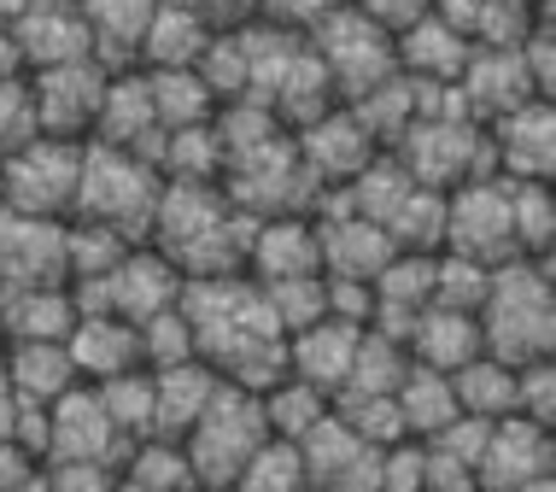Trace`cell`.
I'll return each instance as SVG.
<instances>
[{
	"mask_svg": "<svg viewBox=\"0 0 556 492\" xmlns=\"http://www.w3.org/2000/svg\"><path fill=\"white\" fill-rule=\"evenodd\" d=\"M147 164L159 171V182H223V141L212 124L159 129Z\"/></svg>",
	"mask_w": 556,
	"mask_h": 492,
	"instance_id": "32",
	"label": "cell"
},
{
	"mask_svg": "<svg viewBox=\"0 0 556 492\" xmlns=\"http://www.w3.org/2000/svg\"><path fill=\"white\" fill-rule=\"evenodd\" d=\"M88 24V53L106 71H135L141 65V36L153 24L159 0H77Z\"/></svg>",
	"mask_w": 556,
	"mask_h": 492,
	"instance_id": "26",
	"label": "cell"
},
{
	"mask_svg": "<svg viewBox=\"0 0 556 492\" xmlns=\"http://www.w3.org/2000/svg\"><path fill=\"white\" fill-rule=\"evenodd\" d=\"M352 7L364 12V18H375V24H381L387 36H399L404 24H416V18L428 12V0H352Z\"/></svg>",
	"mask_w": 556,
	"mask_h": 492,
	"instance_id": "52",
	"label": "cell"
},
{
	"mask_svg": "<svg viewBox=\"0 0 556 492\" xmlns=\"http://www.w3.org/2000/svg\"><path fill=\"white\" fill-rule=\"evenodd\" d=\"M317 223V241H323V276H340V281H375L393 258V235L381 223L357 217V212H340V217H311Z\"/></svg>",
	"mask_w": 556,
	"mask_h": 492,
	"instance_id": "23",
	"label": "cell"
},
{
	"mask_svg": "<svg viewBox=\"0 0 556 492\" xmlns=\"http://www.w3.org/2000/svg\"><path fill=\"white\" fill-rule=\"evenodd\" d=\"M83 176V141L36 136L0 159V205L24 217H71Z\"/></svg>",
	"mask_w": 556,
	"mask_h": 492,
	"instance_id": "8",
	"label": "cell"
},
{
	"mask_svg": "<svg viewBox=\"0 0 556 492\" xmlns=\"http://www.w3.org/2000/svg\"><path fill=\"white\" fill-rule=\"evenodd\" d=\"M393 405H399V422H404V440H433L440 428L457 422V393H451V376L440 369H422L410 364L404 381L393 387Z\"/></svg>",
	"mask_w": 556,
	"mask_h": 492,
	"instance_id": "33",
	"label": "cell"
},
{
	"mask_svg": "<svg viewBox=\"0 0 556 492\" xmlns=\"http://www.w3.org/2000/svg\"><path fill=\"white\" fill-rule=\"evenodd\" d=\"M247 235H252V217L223 193V182H164L153 223H147V247H159L182 270V281L240 276Z\"/></svg>",
	"mask_w": 556,
	"mask_h": 492,
	"instance_id": "2",
	"label": "cell"
},
{
	"mask_svg": "<svg viewBox=\"0 0 556 492\" xmlns=\"http://www.w3.org/2000/svg\"><path fill=\"white\" fill-rule=\"evenodd\" d=\"M159 188H164L159 171L141 153L83 141V176H77V205H71V217L100 223V229H117L124 241H147Z\"/></svg>",
	"mask_w": 556,
	"mask_h": 492,
	"instance_id": "4",
	"label": "cell"
},
{
	"mask_svg": "<svg viewBox=\"0 0 556 492\" xmlns=\"http://www.w3.org/2000/svg\"><path fill=\"white\" fill-rule=\"evenodd\" d=\"M486 147H492V171H498L504 182H551V171H556L551 100H521L516 112L492 117Z\"/></svg>",
	"mask_w": 556,
	"mask_h": 492,
	"instance_id": "16",
	"label": "cell"
},
{
	"mask_svg": "<svg viewBox=\"0 0 556 492\" xmlns=\"http://www.w3.org/2000/svg\"><path fill=\"white\" fill-rule=\"evenodd\" d=\"M117 475H124L129 487H141V492H193V487H200V481H193V469H188L182 440H164V434L135 440L124 452V464H117Z\"/></svg>",
	"mask_w": 556,
	"mask_h": 492,
	"instance_id": "37",
	"label": "cell"
},
{
	"mask_svg": "<svg viewBox=\"0 0 556 492\" xmlns=\"http://www.w3.org/2000/svg\"><path fill=\"white\" fill-rule=\"evenodd\" d=\"M345 106H352V117L369 129V141L381 147V153H393V147H399V136L416 124V83H410V77H399V71H393L387 83H375L369 94L345 100Z\"/></svg>",
	"mask_w": 556,
	"mask_h": 492,
	"instance_id": "36",
	"label": "cell"
},
{
	"mask_svg": "<svg viewBox=\"0 0 556 492\" xmlns=\"http://www.w3.org/2000/svg\"><path fill=\"white\" fill-rule=\"evenodd\" d=\"M258 411H264V428L276 440H305L311 428L334 411V399L317 393V387L299 381V376H281V381H269L264 393H258Z\"/></svg>",
	"mask_w": 556,
	"mask_h": 492,
	"instance_id": "35",
	"label": "cell"
},
{
	"mask_svg": "<svg viewBox=\"0 0 556 492\" xmlns=\"http://www.w3.org/2000/svg\"><path fill=\"white\" fill-rule=\"evenodd\" d=\"M357 340H364V328L334 323V317L299 328V335H288V376L311 381L317 393L334 399L340 387H345V376H352V352H357Z\"/></svg>",
	"mask_w": 556,
	"mask_h": 492,
	"instance_id": "27",
	"label": "cell"
},
{
	"mask_svg": "<svg viewBox=\"0 0 556 492\" xmlns=\"http://www.w3.org/2000/svg\"><path fill=\"white\" fill-rule=\"evenodd\" d=\"M509 229H516L521 258H551V241H556L551 182H509Z\"/></svg>",
	"mask_w": 556,
	"mask_h": 492,
	"instance_id": "39",
	"label": "cell"
},
{
	"mask_svg": "<svg viewBox=\"0 0 556 492\" xmlns=\"http://www.w3.org/2000/svg\"><path fill=\"white\" fill-rule=\"evenodd\" d=\"M77 328V300L65 288H0V346L12 340H65Z\"/></svg>",
	"mask_w": 556,
	"mask_h": 492,
	"instance_id": "29",
	"label": "cell"
},
{
	"mask_svg": "<svg viewBox=\"0 0 556 492\" xmlns=\"http://www.w3.org/2000/svg\"><path fill=\"white\" fill-rule=\"evenodd\" d=\"M0 369H7L12 399L36 411H48L53 399L77 387V364H71L65 340H12V346H0Z\"/></svg>",
	"mask_w": 556,
	"mask_h": 492,
	"instance_id": "25",
	"label": "cell"
},
{
	"mask_svg": "<svg viewBox=\"0 0 556 492\" xmlns=\"http://www.w3.org/2000/svg\"><path fill=\"white\" fill-rule=\"evenodd\" d=\"M305 41H311V53H317V65L328 71V88H334L340 106H345V100H357V94H369L375 83H387L399 71L393 36H387L375 18H364L352 0L328 12Z\"/></svg>",
	"mask_w": 556,
	"mask_h": 492,
	"instance_id": "7",
	"label": "cell"
},
{
	"mask_svg": "<svg viewBox=\"0 0 556 492\" xmlns=\"http://www.w3.org/2000/svg\"><path fill=\"white\" fill-rule=\"evenodd\" d=\"M147 376H153V434H164V440H182L193 428V416L212 405V393L223 381L212 364H200V357H188V364H176V369H147Z\"/></svg>",
	"mask_w": 556,
	"mask_h": 492,
	"instance_id": "30",
	"label": "cell"
},
{
	"mask_svg": "<svg viewBox=\"0 0 556 492\" xmlns=\"http://www.w3.org/2000/svg\"><path fill=\"white\" fill-rule=\"evenodd\" d=\"M53 492H117L112 464H41Z\"/></svg>",
	"mask_w": 556,
	"mask_h": 492,
	"instance_id": "51",
	"label": "cell"
},
{
	"mask_svg": "<svg viewBox=\"0 0 556 492\" xmlns=\"http://www.w3.org/2000/svg\"><path fill=\"white\" fill-rule=\"evenodd\" d=\"M129 434L112 422V411L100 405V393L88 381H77L65 399L48 405V452L41 464H124L129 452Z\"/></svg>",
	"mask_w": 556,
	"mask_h": 492,
	"instance_id": "11",
	"label": "cell"
},
{
	"mask_svg": "<svg viewBox=\"0 0 556 492\" xmlns=\"http://www.w3.org/2000/svg\"><path fill=\"white\" fill-rule=\"evenodd\" d=\"M229 492H311V487H305V457H299V445L269 434L258 452L240 464V475H235Z\"/></svg>",
	"mask_w": 556,
	"mask_h": 492,
	"instance_id": "40",
	"label": "cell"
},
{
	"mask_svg": "<svg viewBox=\"0 0 556 492\" xmlns=\"http://www.w3.org/2000/svg\"><path fill=\"white\" fill-rule=\"evenodd\" d=\"M12 416H18V399H12V387H7V369H0V440L12 434Z\"/></svg>",
	"mask_w": 556,
	"mask_h": 492,
	"instance_id": "55",
	"label": "cell"
},
{
	"mask_svg": "<svg viewBox=\"0 0 556 492\" xmlns=\"http://www.w3.org/2000/svg\"><path fill=\"white\" fill-rule=\"evenodd\" d=\"M205 18L212 24H247V18H258V0H205Z\"/></svg>",
	"mask_w": 556,
	"mask_h": 492,
	"instance_id": "54",
	"label": "cell"
},
{
	"mask_svg": "<svg viewBox=\"0 0 556 492\" xmlns=\"http://www.w3.org/2000/svg\"><path fill=\"white\" fill-rule=\"evenodd\" d=\"M486 281L492 270L475 258H463V252H433V300L428 305H445V311H480V300H486Z\"/></svg>",
	"mask_w": 556,
	"mask_h": 492,
	"instance_id": "43",
	"label": "cell"
},
{
	"mask_svg": "<svg viewBox=\"0 0 556 492\" xmlns=\"http://www.w3.org/2000/svg\"><path fill=\"white\" fill-rule=\"evenodd\" d=\"M94 393H100V405L112 411V422L124 428L129 440H147V434H153V376H147V369H129V376L100 381Z\"/></svg>",
	"mask_w": 556,
	"mask_h": 492,
	"instance_id": "45",
	"label": "cell"
},
{
	"mask_svg": "<svg viewBox=\"0 0 556 492\" xmlns=\"http://www.w3.org/2000/svg\"><path fill=\"white\" fill-rule=\"evenodd\" d=\"M451 393H457L463 416L504 422V416H516V364H504L492 352H475L463 369H451Z\"/></svg>",
	"mask_w": 556,
	"mask_h": 492,
	"instance_id": "34",
	"label": "cell"
},
{
	"mask_svg": "<svg viewBox=\"0 0 556 492\" xmlns=\"http://www.w3.org/2000/svg\"><path fill=\"white\" fill-rule=\"evenodd\" d=\"M305 457V487L311 492H381V452H364V440L340 422V411H328L305 440H293Z\"/></svg>",
	"mask_w": 556,
	"mask_h": 492,
	"instance_id": "15",
	"label": "cell"
},
{
	"mask_svg": "<svg viewBox=\"0 0 556 492\" xmlns=\"http://www.w3.org/2000/svg\"><path fill=\"white\" fill-rule=\"evenodd\" d=\"M264 440H269V428H264L258 393H247V387H235V381H217L212 405L193 416V428L182 434V452H188L193 481L229 492L240 464H247Z\"/></svg>",
	"mask_w": 556,
	"mask_h": 492,
	"instance_id": "5",
	"label": "cell"
},
{
	"mask_svg": "<svg viewBox=\"0 0 556 492\" xmlns=\"http://www.w3.org/2000/svg\"><path fill=\"white\" fill-rule=\"evenodd\" d=\"M539 475H556L551 428L528 422V416L492 422L486 445H480V464H475V492H516V487L539 481Z\"/></svg>",
	"mask_w": 556,
	"mask_h": 492,
	"instance_id": "17",
	"label": "cell"
},
{
	"mask_svg": "<svg viewBox=\"0 0 556 492\" xmlns=\"http://www.w3.org/2000/svg\"><path fill=\"white\" fill-rule=\"evenodd\" d=\"M176 311L193 328V357L212 364L223 381L264 393L288 376V335L269 317V300L252 276H193L182 281Z\"/></svg>",
	"mask_w": 556,
	"mask_h": 492,
	"instance_id": "1",
	"label": "cell"
},
{
	"mask_svg": "<svg viewBox=\"0 0 556 492\" xmlns=\"http://www.w3.org/2000/svg\"><path fill=\"white\" fill-rule=\"evenodd\" d=\"M381 492H428V445L399 440L381 452Z\"/></svg>",
	"mask_w": 556,
	"mask_h": 492,
	"instance_id": "49",
	"label": "cell"
},
{
	"mask_svg": "<svg viewBox=\"0 0 556 492\" xmlns=\"http://www.w3.org/2000/svg\"><path fill=\"white\" fill-rule=\"evenodd\" d=\"M404 369H410V352H404L399 340L364 328V340H357V352H352V376H345L340 393H393V387L404 381Z\"/></svg>",
	"mask_w": 556,
	"mask_h": 492,
	"instance_id": "41",
	"label": "cell"
},
{
	"mask_svg": "<svg viewBox=\"0 0 556 492\" xmlns=\"http://www.w3.org/2000/svg\"><path fill=\"white\" fill-rule=\"evenodd\" d=\"M516 416L551 428V416H556V369H551V357L516 364Z\"/></svg>",
	"mask_w": 556,
	"mask_h": 492,
	"instance_id": "47",
	"label": "cell"
},
{
	"mask_svg": "<svg viewBox=\"0 0 556 492\" xmlns=\"http://www.w3.org/2000/svg\"><path fill=\"white\" fill-rule=\"evenodd\" d=\"M475 41L463 36V29H451L440 12H422L416 24H404L393 36V59H399V77L422 83V88H445L463 77V65H469Z\"/></svg>",
	"mask_w": 556,
	"mask_h": 492,
	"instance_id": "21",
	"label": "cell"
},
{
	"mask_svg": "<svg viewBox=\"0 0 556 492\" xmlns=\"http://www.w3.org/2000/svg\"><path fill=\"white\" fill-rule=\"evenodd\" d=\"M135 335H141V369H176L193 357V328L176 305L147 317V323H135Z\"/></svg>",
	"mask_w": 556,
	"mask_h": 492,
	"instance_id": "46",
	"label": "cell"
},
{
	"mask_svg": "<svg viewBox=\"0 0 556 492\" xmlns=\"http://www.w3.org/2000/svg\"><path fill=\"white\" fill-rule=\"evenodd\" d=\"M106 65L94 59H71V65L29 71V106H36V129L59 141H88L100 117V94H106Z\"/></svg>",
	"mask_w": 556,
	"mask_h": 492,
	"instance_id": "12",
	"label": "cell"
},
{
	"mask_svg": "<svg viewBox=\"0 0 556 492\" xmlns=\"http://www.w3.org/2000/svg\"><path fill=\"white\" fill-rule=\"evenodd\" d=\"M18 492H53V487H48V475H41V469H36V475H29V481H24Z\"/></svg>",
	"mask_w": 556,
	"mask_h": 492,
	"instance_id": "56",
	"label": "cell"
},
{
	"mask_svg": "<svg viewBox=\"0 0 556 492\" xmlns=\"http://www.w3.org/2000/svg\"><path fill=\"white\" fill-rule=\"evenodd\" d=\"M36 469H41V457L29 452V445H18L12 434L0 440V492H18V487H24Z\"/></svg>",
	"mask_w": 556,
	"mask_h": 492,
	"instance_id": "53",
	"label": "cell"
},
{
	"mask_svg": "<svg viewBox=\"0 0 556 492\" xmlns=\"http://www.w3.org/2000/svg\"><path fill=\"white\" fill-rule=\"evenodd\" d=\"M223 193L240 205L247 217H311L317 205V182L293 153V136H276L264 147H252L247 159H235L223 171Z\"/></svg>",
	"mask_w": 556,
	"mask_h": 492,
	"instance_id": "9",
	"label": "cell"
},
{
	"mask_svg": "<svg viewBox=\"0 0 556 492\" xmlns=\"http://www.w3.org/2000/svg\"><path fill=\"white\" fill-rule=\"evenodd\" d=\"M147 94H153L159 129H188V124H212L217 94L205 88L200 71H147Z\"/></svg>",
	"mask_w": 556,
	"mask_h": 492,
	"instance_id": "38",
	"label": "cell"
},
{
	"mask_svg": "<svg viewBox=\"0 0 556 492\" xmlns=\"http://www.w3.org/2000/svg\"><path fill=\"white\" fill-rule=\"evenodd\" d=\"M404 352H410V364L451 376V369H463L480 352V323L469 317V311L422 305V311H416V323H410V335H404Z\"/></svg>",
	"mask_w": 556,
	"mask_h": 492,
	"instance_id": "28",
	"label": "cell"
},
{
	"mask_svg": "<svg viewBox=\"0 0 556 492\" xmlns=\"http://www.w3.org/2000/svg\"><path fill=\"white\" fill-rule=\"evenodd\" d=\"M212 29L217 24L205 18V12L159 7L153 24H147V36H141V65H135V71H188V65H200Z\"/></svg>",
	"mask_w": 556,
	"mask_h": 492,
	"instance_id": "31",
	"label": "cell"
},
{
	"mask_svg": "<svg viewBox=\"0 0 556 492\" xmlns=\"http://www.w3.org/2000/svg\"><path fill=\"white\" fill-rule=\"evenodd\" d=\"M65 217H24L0 205V288H65Z\"/></svg>",
	"mask_w": 556,
	"mask_h": 492,
	"instance_id": "13",
	"label": "cell"
},
{
	"mask_svg": "<svg viewBox=\"0 0 556 492\" xmlns=\"http://www.w3.org/2000/svg\"><path fill=\"white\" fill-rule=\"evenodd\" d=\"M516 492H556V481H551V475H539V481H528V487H516Z\"/></svg>",
	"mask_w": 556,
	"mask_h": 492,
	"instance_id": "57",
	"label": "cell"
},
{
	"mask_svg": "<svg viewBox=\"0 0 556 492\" xmlns=\"http://www.w3.org/2000/svg\"><path fill=\"white\" fill-rule=\"evenodd\" d=\"M240 276L264 281H293V276H323V241L311 217H252L247 258Z\"/></svg>",
	"mask_w": 556,
	"mask_h": 492,
	"instance_id": "18",
	"label": "cell"
},
{
	"mask_svg": "<svg viewBox=\"0 0 556 492\" xmlns=\"http://www.w3.org/2000/svg\"><path fill=\"white\" fill-rule=\"evenodd\" d=\"M100 147H124V153H153L159 141V112L153 94H147V71H112L106 94H100V117H94V136Z\"/></svg>",
	"mask_w": 556,
	"mask_h": 492,
	"instance_id": "22",
	"label": "cell"
},
{
	"mask_svg": "<svg viewBox=\"0 0 556 492\" xmlns=\"http://www.w3.org/2000/svg\"><path fill=\"white\" fill-rule=\"evenodd\" d=\"M334 7H345V0H258V18L288 29V36H311Z\"/></svg>",
	"mask_w": 556,
	"mask_h": 492,
	"instance_id": "50",
	"label": "cell"
},
{
	"mask_svg": "<svg viewBox=\"0 0 556 492\" xmlns=\"http://www.w3.org/2000/svg\"><path fill=\"white\" fill-rule=\"evenodd\" d=\"M36 106H29V77L18 83H0V159L18 153L24 141H36Z\"/></svg>",
	"mask_w": 556,
	"mask_h": 492,
	"instance_id": "48",
	"label": "cell"
},
{
	"mask_svg": "<svg viewBox=\"0 0 556 492\" xmlns=\"http://www.w3.org/2000/svg\"><path fill=\"white\" fill-rule=\"evenodd\" d=\"M7 29H12V41H18L29 71L71 65V59H94L88 53V24H83L77 0H29Z\"/></svg>",
	"mask_w": 556,
	"mask_h": 492,
	"instance_id": "19",
	"label": "cell"
},
{
	"mask_svg": "<svg viewBox=\"0 0 556 492\" xmlns=\"http://www.w3.org/2000/svg\"><path fill=\"white\" fill-rule=\"evenodd\" d=\"M269 317L281 323V335H299V328L328 317V281L323 276H293V281H264Z\"/></svg>",
	"mask_w": 556,
	"mask_h": 492,
	"instance_id": "44",
	"label": "cell"
},
{
	"mask_svg": "<svg viewBox=\"0 0 556 492\" xmlns=\"http://www.w3.org/2000/svg\"><path fill=\"white\" fill-rule=\"evenodd\" d=\"M440 252H463V258L486 264V270L521 258L516 229H509V182L504 176H475V182L445 193V241H440Z\"/></svg>",
	"mask_w": 556,
	"mask_h": 492,
	"instance_id": "10",
	"label": "cell"
},
{
	"mask_svg": "<svg viewBox=\"0 0 556 492\" xmlns=\"http://www.w3.org/2000/svg\"><path fill=\"white\" fill-rule=\"evenodd\" d=\"M293 153H299V164L311 171L317 188H345L375 153H381V147L369 141V129L352 117V106L334 100L328 112H317L311 124L293 129Z\"/></svg>",
	"mask_w": 556,
	"mask_h": 492,
	"instance_id": "14",
	"label": "cell"
},
{
	"mask_svg": "<svg viewBox=\"0 0 556 492\" xmlns=\"http://www.w3.org/2000/svg\"><path fill=\"white\" fill-rule=\"evenodd\" d=\"M387 235H393L399 252H440V241H445V193L410 188L404 205L387 217Z\"/></svg>",
	"mask_w": 556,
	"mask_h": 492,
	"instance_id": "42",
	"label": "cell"
},
{
	"mask_svg": "<svg viewBox=\"0 0 556 492\" xmlns=\"http://www.w3.org/2000/svg\"><path fill=\"white\" fill-rule=\"evenodd\" d=\"M457 94H463V106H469L475 124H492V117L516 112L521 100H545L533 88L516 48H475L469 65H463V77H457Z\"/></svg>",
	"mask_w": 556,
	"mask_h": 492,
	"instance_id": "20",
	"label": "cell"
},
{
	"mask_svg": "<svg viewBox=\"0 0 556 492\" xmlns=\"http://www.w3.org/2000/svg\"><path fill=\"white\" fill-rule=\"evenodd\" d=\"M480 352L504 364H533L556 346V305H551V258H509L492 270L486 300L475 311Z\"/></svg>",
	"mask_w": 556,
	"mask_h": 492,
	"instance_id": "3",
	"label": "cell"
},
{
	"mask_svg": "<svg viewBox=\"0 0 556 492\" xmlns=\"http://www.w3.org/2000/svg\"><path fill=\"white\" fill-rule=\"evenodd\" d=\"M65 352H71V364H77V381H88V387L141 369V335H135V323L112 317V311L77 317V328L65 335Z\"/></svg>",
	"mask_w": 556,
	"mask_h": 492,
	"instance_id": "24",
	"label": "cell"
},
{
	"mask_svg": "<svg viewBox=\"0 0 556 492\" xmlns=\"http://www.w3.org/2000/svg\"><path fill=\"white\" fill-rule=\"evenodd\" d=\"M393 159L410 171L416 188H433V193H451L475 182V176H498L492 171L486 124H475V117H416L399 136Z\"/></svg>",
	"mask_w": 556,
	"mask_h": 492,
	"instance_id": "6",
	"label": "cell"
}]
</instances>
